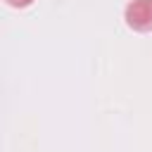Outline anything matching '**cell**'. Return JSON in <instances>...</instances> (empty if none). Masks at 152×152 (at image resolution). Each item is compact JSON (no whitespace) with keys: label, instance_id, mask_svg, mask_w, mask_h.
I'll return each mask as SVG.
<instances>
[{"label":"cell","instance_id":"2","mask_svg":"<svg viewBox=\"0 0 152 152\" xmlns=\"http://www.w3.org/2000/svg\"><path fill=\"white\" fill-rule=\"evenodd\" d=\"M5 2H7L10 7H28L33 0H5Z\"/></svg>","mask_w":152,"mask_h":152},{"label":"cell","instance_id":"1","mask_svg":"<svg viewBox=\"0 0 152 152\" xmlns=\"http://www.w3.org/2000/svg\"><path fill=\"white\" fill-rule=\"evenodd\" d=\"M124 19L133 31H152V0H131L124 10Z\"/></svg>","mask_w":152,"mask_h":152}]
</instances>
